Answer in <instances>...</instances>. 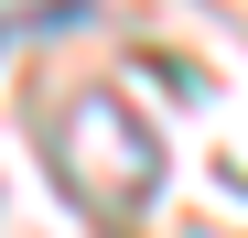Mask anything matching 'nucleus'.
Segmentation results:
<instances>
[{
  "label": "nucleus",
  "instance_id": "obj_1",
  "mask_svg": "<svg viewBox=\"0 0 248 238\" xmlns=\"http://www.w3.org/2000/svg\"><path fill=\"white\" fill-rule=\"evenodd\" d=\"M54 152H65V195H87L97 217H140V195L162 184V141L140 130V108H119L108 87H87L54 119Z\"/></svg>",
  "mask_w": 248,
  "mask_h": 238
}]
</instances>
